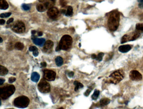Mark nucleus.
Returning a JSON list of instances; mask_svg holds the SVG:
<instances>
[{"label": "nucleus", "mask_w": 143, "mask_h": 109, "mask_svg": "<svg viewBox=\"0 0 143 109\" xmlns=\"http://www.w3.org/2000/svg\"><path fill=\"white\" fill-rule=\"evenodd\" d=\"M120 22V15L117 12H114L111 14L109 17L107 25L109 30L115 31L118 27Z\"/></svg>", "instance_id": "1"}, {"label": "nucleus", "mask_w": 143, "mask_h": 109, "mask_svg": "<svg viewBox=\"0 0 143 109\" xmlns=\"http://www.w3.org/2000/svg\"><path fill=\"white\" fill-rule=\"evenodd\" d=\"M73 43L72 38L69 35H64L62 37L59 45L56 48V51L61 50H67L71 48Z\"/></svg>", "instance_id": "2"}, {"label": "nucleus", "mask_w": 143, "mask_h": 109, "mask_svg": "<svg viewBox=\"0 0 143 109\" xmlns=\"http://www.w3.org/2000/svg\"><path fill=\"white\" fill-rule=\"evenodd\" d=\"M15 86L12 85H7L0 88V97L3 100H6L15 92Z\"/></svg>", "instance_id": "3"}, {"label": "nucleus", "mask_w": 143, "mask_h": 109, "mask_svg": "<svg viewBox=\"0 0 143 109\" xmlns=\"http://www.w3.org/2000/svg\"><path fill=\"white\" fill-rule=\"evenodd\" d=\"M30 102V99L27 97L25 96H20L14 99L13 104L17 108H25L28 107Z\"/></svg>", "instance_id": "4"}, {"label": "nucleus", "mask_w": 143, "mask_h": 109, "mask_svg": "<svg viewBox=\"0 0 143 109\" xmlns=\"http://www.w3.org/2000/svg\"><path fill=\"white\" fill-rule=\"evenodd\" d=\"M124 77V73L122 70H118L112 73L109 76V82L116 84L123 79Z\"/></svg>", "instance_id": "5"}, {"label": "nucleus", "mask_w": 143, "mask_h": 109, "mask_svg": "<svg viewBox=\"0 0 143 109\" xmlns=\"http://www.w3.org/2000/svg\"><path fill=\"white\" fill-rule=\"evenodd\" d=\"M38 89L40 92L46 94L50 91V86L44 79L41 80L38 85Z\"/></svg>", "instance_id": "6"}, {"label": "nucleus", "mask_w": 143, "mask_h": 109, "mask_svg": "<svg viewBox=\"0 0 143 109\" xmlns=\"http://www.w3.org/2000/svg\"><path fill=\"white\" fill-rule=\"evenodd\" d=\"M12 29L13 31L16 33H21L25 32L26 27L23 22L18 21L12 25Z\"/></svg>", "instance_id": "7"}, {"label": "nucleus", "mask_w": 143, "mask_h": 109, "mask_svg": "<svg viewBox=\"0 0 143 109\" xmlns=\"http://www.w3.org/2000/svg\"><path fill=\"white\" fill-rule=\"evenodd\" d=\"M56 73L53 70L50 69H44L43 71L44 78L48 81H54L56 78Z\"/></svg>", "instance_id": "8"}, {"label": "nucleus", "mask_w": 143, "mask_h": 109, "mask_svg": "<svg viewBox=\"0 0 143 109\" xmlns=\"http://www.w3.org/2000/svg\"><path fill=\"white\" fill-rule=\"evenodd\" d=\"M130 79L133 81H140L142 79V75L137 70H132L129 73Z\"/></svg>", "instance_id": "9"}, {"label": "nucleus", "mask_w": 143, "mask_h": 109, "mask_svg": "<svg viewBox=\"0 0 143 109\" xmlns=\"http://www.w3.org/2000/svg\"><path fill=\"white\" fill-rule=\"evenodd\" d=\"M59 14V11L57 8L56 7H52L48 10L47 14L50 18H56Z\"/></svg>", "instance_id": "10"}, {"label": "nucleus", "mask_w": 143, "mask_h": 109, "mask_svg": "<svg viewBox=\"0 0 143 109\" xmlns=\"http://www.w3.org/2000/svg\"><path fill=\"white\" fill-rule=\"evenodd\" d=\"M54 45V43L52 41L50 40H48V41L45 43L44 47H43V51L45 52H47L48 51L52 49Z\"/></svg>", "instance_id": "11"}, {"label": "nucleus", "mask_w": 143, "mask_h": 109, "mask_svg": "<svg viewBox=\"0 0 143 109\" xmlns=\"http://www.w3.org/2000/svg\"><path fill=\"white\" fill-rule=\"evenodd\" d=\"M131 49V46L129 45H123L119 46V51L123 53H127Z\"/></svg>", "instance_id": "12"}, {"label": "nucleus", "mask_w": 143, "mask_h": 109, "mask_svg": "<svg viewBox=\"0 0 143 109\" xmlns=\"http://www.w3.org/2000/svg\"><path fill=\"white\" fill-rule=\"evenodd\" d=\"M33 42L35 44L39 46H42L44 45V43H45V40L44 38H36L33 40Z\"/></svg>", "instance_id": "13"}, {"label": "nucleus", "mask_w": 143, "mask_h": 109, "mask_svg": "<svg viewBox=\"0 0 143 109\" xmlns=\"http://www.w3.org/2000/svg\"><path fill=\"white\" fill-rule=\"evenodd\" d=\"M40 75L38 73L34 72L31 74V81L33 82H37L40 79Z\"/></svg>", "instance_id": "14"}, {"label": "nucleus", "mask_w": 143, "mask_h": 109, "mask_svg": "<svg viewBox=\"0 0 143 109\" xmlns=\"http://www.w3.org/2000/svg\"><path fill=\"white\" fill-rule=\"evenodd\" d=\"M8 8V4L6 0H0V9L6 10Z\"/></svg>", "instance_id": "15"}, {"label": "nucleus", "mask_w": 143, "mask_h": 109, "mask_svg": "<svg viewBox=\"0 0 143 109\" xmlns=\"http://www.w3.org/2000/svg\"><path fill=\"white\" fill-rule=\"evenodd\" d=\"M37 9L38 11V12H44L46 11V9H47L46 8V7L44 6V4H42V3H39L37 5Z\"/></svg>", "instance_id": "16"}, {"label": "nucleus", "mask_w": 143, "mask_h": 109, "mask_svg": "<svg viewBox=\"0 0 143 109\" xmlns=\"http://www.w3.org/2000/svg\"><path fill=\"white\" fill-rule=\"evenodd\" d=\"M8 70L7 68L2 66H0V76H4L5 75L8 74Z\"/></svg>", "instance_id": "17"}, {"label": "nucleus", "mask_w": 143, "mask_h": 109, "mask_svg": "<svg viewBox=\"0 0 143 109\" xmlns=\"http://www.w3.org/2000/svg\"><path fill=\"white\" fill-rule=\"evenodd\" d=\"M110 102V100L108 98H103L101 99L100 104L102 106H105L108 104Z\"/></svg>", "instance_id": "18"}, {"label": "nucleus", "mask_w": 143, "mask_h": 109, "mask_svg": "<svg viewBox=\"0 0 143 109\" xmlns=\"http://www.w3.org/2000/svg\"><path fill=\"white\" fill-rule=\"evenodd\" d=\"M56 63L58 67L62 66L63 64V59L61 56H58L56 59Z\"/></svg>", "instance_id": "19"}, {"label": "nucleus", "mask_w": 143, "mask_h": 109, "mask_svg": "<svg viewBox=\"0 0 143 109\" xmlns=\"http://www.w3.org/2000/svg\"><path fill=\"white\" fill-rule=\"evenodd\" d=\"M74 85L75 86V91H77L80 88H82L84 87L83 85L82 84V83H79V82L77 81H75L74 83Z\"/></svg>", "instance_id": "20"}, {"label": "nucleus", "mask_w": 143, "mask_h": 109, "mask_svg": "<svg viewBox=\"0 0 143 109\" xmlns=\"http://www.w3.org/2000/svg\"><path fill=\"white\" fill-rule=\"evenodd\" d=\"M15 48L18 50H22L24 48V45L20 42H17L15 45Z\"/></svg>", "instance_id": "21"}, {"label": "nucleus", "mask_w": 143, "mask_h": 109, "mask_svg": "<svg viewBox=\"0 0 143 109\" xmlns=\"http://www.w3.org/2000/svg\"><path fill=\"white\" fill-rule=\"evenodd\" d=\"M99 92H100V91L99 90H95L92 96V99L94 100H95L97 99V98H98L99 95Z\"/></svg>", "instance_id": "22"}, {"label": "nucleus", "mask_w": 143, "mask_h": 109, "mask_svg": "<svg viewBox=\"0 0 143 109\" xmlns=\"http://www.w3.org/2000/svg\"><path fill=\"white\" fill-rule=\"evenodd\" d=\"M73 13V9L72 7L71 6L68 7L67 11L66 14V16H67V17L71 16L72 15Z\"/></svg>", "instance_id": "23"}, {"label": "nucleus", "mask_w": 143, "mask_h": 109, "mask_svg": "<svg viewBox=\"0 0 143 109\" xmlns=\"http://www.w3.org/2000/svg\"><path fill=\"white\" fill-rule=\"evenodd\" d=\"M136 29L138 31L143 32V23H138L136 25Z\"/></svg>", "instance_id": "24"}, {"label": "nucleus", "mask_w": 143, "mask_h": 109, "mask_svg": "<svg viewBox=\"0 0 143 109\" xmlns=\"http://www.w3.org/2000/svg\"><path fill=\"white\" fill-rule=\"evenodd\" d=\"M104 55V54L102 53V52L99 53V54L97 55V56L96 60L99 61H101L102 60Z\"/></svg>", "instance_id": "25"}, {"label": "nucleus", "mask_w": 143, "mask_h": 109, "mask_svg": "<svg viewBox=\"0 0 143 109\" xmlns=\"http://www.w3.org/2000/svg\"><path fill=\"white\" fill-rule=\"evenodd\" d=\"M128 36L127 35H125L122 37V39L121 40V43H125L127 41V40H128Z\"/></svg>", "instance_id": "26"}, {"label": "nucleus", "mask_w": 143, "mask_h": 109, "mask_svg": "<svg viewBox=\"0 0 143 109\" xmlns=\"http://www.w3.org/2000/svg\"><path fill=\"white\" fill-rule=\"evenodd\" d=\"M12 13H10V12H8V13H3L1 14L0 15V17L1 18H4V17H9L10 15H11Z\"/></svg>", "instance_id": "27"}, {"label": "nucleus", "mask_w": 143, "mask_h": 109, "mask_svg": "<svg viewBox=\"0 0 143 109\" xmlns=\"http://www.w3.org/2000/svg\"><path fill=\"white\" fill-rule=\"evenodd\" d=\"M60 4L61 5L62 7H65L66 6L67 2L66 0H60Z\"/></svg>", "instance_id": "28"}, {"label": "nucleus", "mask_w": 143, "mask_h": 109, "mask_svg": "<svg viewBox=\"0 0 143 109\" xmlns=\"http://www.w3.org/2000/svg\"><path fill=\"white\" fill-rule=\"evenodd\" d=\"M22 8H23L24 10H25V11H27L29 10L30 9V7L28 5H26V4H23L22 6Z\"/></svg>", "instance_id": "29"}, {"label": "nucleus", "mask_w": 143, "mask_h": 109, "mask_svg": "<svg viewBox=\"0 0 143 109\" xmlns=\"http://www.w3.org/2000/svg\"><path fill=\"white\" fill-rule=\"evenodd\" d=\"M138 1L139 3L138 7L140 8H143V0H138Z\"/></svg>", "instance_id": "30"}, {"label": "nucleus", "mask_w": 143, "mask_h": 109, "mask_svg": "<svg viewBox=\"0 0 143 109\" xmlns=\"http://www.w3.org/2000/svg\"><path fill=\"white\" fill-rule=\"evenodd\" d=\"M38 49L37 48L36 46H30V48H29V50L30 51H36V50H37Z\"/></svg>", "instance_id": "31"}, {"label": "nucleus", "mask_w": 143, "mask_h": 109, "mask_svg": "<svg viewBox=\"0 0 143 109\" xmlns=\"http://www.w3.org/2000/svg\"><path fill=\"white\" fill-rule=\"evenodd\" d=\"M91 91H92V89H87V90L84 93V95L86 96H89L91 92Z\"/></svg>", "instance_id": "32"}, {"label": "nucleus", "mask_w": 143, "mask_h": 109, "mask_svg": "<svg viewBox=\"0 0 143 109\" xmlns=\"http://www.w3.org/2000/svg\"><path fill=\"white\" fill-rule=\"evenodd\" d=\"M16 79L14 77H11L8 79V82H9V83H12L16 81Z\"/></svg>", "instance_id": "33"}, {"label": "nucleus", "mask_w": 143, "mask_h": 109, "mask_svg": "<svg viewBox=\"0 0 143 109\" xmlns=\"http://www.w3.org/2000/svg\"><path fill=\"white\" fill-rule=\"evenodd\" d=\"M33 54L35 56H38V54H39V52H38V50H36V51H34L33 53Z\"/></svg>", "instance_id": "34"}, {"label": "nucleus", "mask_w": 143, "mask_h": 109, "mask_svg": "<svg viewBox=\"0 0 143 109\" xmlns=\"http://www.w3.org/2000/svg\"><path fill=\"white\" fill-rule=\"evenodd\" d=\"M13 21V18H11L9 19L7 22V24H9L10 23H12Z\"/></svg>", "instance_id": "35"}, {"label": "nucleus", "mask_w": 143, "mask_h": 109, "mask_svg": "<svg viewBox=\"0 0 143 109\" xmlns=\"http://www.w3.org/2000/svg\"><path fill=\"white\" fill-rule=\"evenodd\" d=\"M74 75V73L73 72H71L70 73H68V76H69V77L71 78L73 77Z\"/></svg>", "instance_id": "36"}, {"label": "nucleus", "mask_w": 143, "mask_h": 109, "mask_svg": "<svg viewBox=\"0 0 143 109\" xmlns=\"http://www.w3.org/2000/svg\"><path fill=\"white\" fill-rule=\"evenodd\" d=\"M41 66L43 68H44V67H46L47 66V64L46 62H43L41 63Z\"/></svg>", "instance_id": "37"}, {"label": "nucleus", "mask_w": 143, "mask_h": 109, "mask_svg": "<svg viewBox=\"0 0 143 109\" xmlns=\"http://www.w3.org/2000/svg\"><path fill=\"white\" fill-rule=\"evenodd\" d=\"M5 80L4 79H2L0 78V85H2L3 84V83L5 82Z\"/></svg>", "instance_id": "38"}, {"label": "nucleus", "mask_w": 143, "mask_h": 109, "mask_svg": "<svg viewBox=\"0 0 143 109\" xmlns=\"http://www.w3.org/2000/svg\"><path fill=\"white\" fill-rule=\"evenodd\" d=\"M5 23V21L4 20H0V25H3V24H4Z\"/></svg>", "instance_id": "39"}, {"label": "nucleus", "mask_w": 143, "mask_h": 109, "mask_svg": "<svg viewBox=\"0 0 143 109\" xmlns=\"http://www.w3.org/2000/svg\"><path fill=\"white\" fill-rule=\"evenodd\" d=\"M97 56H96V55L95 54H93L92 55L91 57H92V58L93 59H96Z\"/></svg>", "instance_id": "40"}, {"label": "nucleus", "mask_w": 143, "mask_h": 109, "mask_svg": "<svg viewBox=\"0 0 143 109\" xmlns=\"http://www.w3.org/2000/svg\"><path fill=\"white\" fill-rule=\"evenodd\" d=\"M43 33L42 32H39L38 33V35L39 36H42L43 35Z\"/></svg>", "instance_id": "41"}, {"label": "nucleus", "mask_w": 143, "mask_h": 109, "mask_svg": "<svg viewBox=\"0 0 143 109\" xmlns=\"http://www.w3.org/2000/svg\"><path fill=\"white\" fill-rule=\"evenodd\" d=\"M36 33V31H35V30H33L31 31V33L32 34V35H35Z\"/></svg>", "instance_id": "42"}, {"label": "nucleus", "mask_w": 143, "mask_h": 109, "mask_svg": "<svg viewBox=\"0 0 143 109\" xmlns=\"http://www.w3.org/2000/svg\"><path fill=\"white\" fill-rule=\"evenodd\" d=\"M61 12L62 14H66V10H64V9H62L61 11Z\"/></svg>", "instance_id": "43"}, {"label": "nucleus", "mask_w": 143, "mask_h": 109, "mask_svg": "<svg viewBox=\"0 0 143 109\" xmlns=\"http://www.w3.org/2000/svg\"><path fill=\"white\" fill-rule=\"evenodd\" d=\"M3 41V39L1 37H0V43H2Z\"/></svg>", "instance_id": "44"}, {"label": "nucleus", "mask_w": 143, "mask_h": 109, "mask_svg": "<svg viewBox=\"0 0 143 109\" xmlns=\"http://www.w3.org/2000/svg\"><path fill=\"white\" fill-rule=\"evenodd\" d=\"M51 1L53 2V3H55L56 1V0H50Z\"/></svg>", "instance_id": "45"}, {"label": "nucleus", "mask_w": 143, "mask_h": 109, "mask_svg": "<svg viewBox=\"0 0 143 109\" xmlns=\"http://www.w3.org/2000/svg\"><path fill=\"white\" fill-rule=\"evenodd\" d=\"M64 109L63 108H58V109Z\"/></svg>", "instance_id": "46"}, {"label": "nucleus", "mask_w": 143, "mask_h": 109, "mask_svg": "<svg viewBox=\"0 0 143 109\" xmlns=\"http://www.w3.org/2000/svg\"><path fill=\"white\" fill-rule=\"evenodd\" d=\"M79 47H81V43H79Z\"/></svg>", "instance_id": "47"}, {"label": "nucleus", "mask_w": 143, "mask_h": 109, "mask_svg": "<svg viewBox=\"0 0 143 109\" xmlns=\"http://www.w3.org/2000/svg\"><path fill=\"white\" fill-rule=\"evenodd\" d=\"M14 109L13 108H10V109Z\"/></svg>", "instance_id": "48"}]
</instances>
